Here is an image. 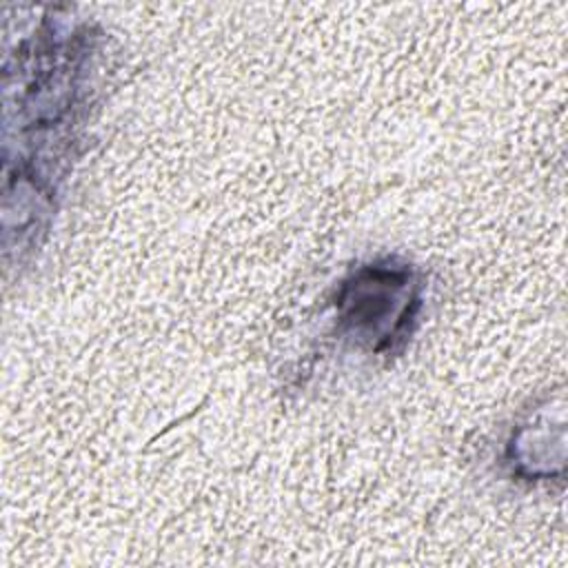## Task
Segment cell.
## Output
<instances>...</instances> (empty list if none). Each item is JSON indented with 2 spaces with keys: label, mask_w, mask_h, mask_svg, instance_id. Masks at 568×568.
Here are the masks:
<instances>
[{
  "label": "cell",
  "mask_w": 568,
  "mask_h": 568,
  "mask_svg": "<svg viewBox=\"0 0 568 568\" xmlns=\"http://www.w3.org/2000/svg\"><path fill=\"white\" fill-rule=\"evenodd\" d=\"M419 304L410 268L371 264L344 282L337 308L339 320L359 342L382 351L406 335Z\"/></svg>",
  "instance_id": "1"
}]
</instances>
